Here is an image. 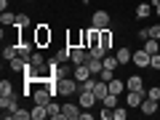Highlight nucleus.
<instances>
[{
  "label": "nucleus",
  "instance_id": "obj_1",
  "mask_svg": "<svg viewBox=\"0 0 160 120\" xmlns=\"http://www.w3.org/2000/svg\"><path fill=\"white\" fill-rule=\"evenodd\" d=\"M56 91L62 96H75V93H80V83L75 78H59L56 80Z\"/></svg>",
  "mask_w": 160,
  "mask_h": 120
},
{
  "label": "nucleus",
  "instance_id": "obj_2",
  "mask_svg": "<svg viewBox=\"0 0 160 120\" xmlns=\"http://www.w3.org/2000/svg\"><path fill=\"white\" fill-rule=\"evenodd\" d=\"M0 109H3V112H16V109H19V96H16V93L0 96Z\"/></svg>",
  "mask_w": 160,
  "mask_h": 120
},
{
  "label": "nucleus",
  "instance_id": "obj_3",
  "mask_svg": "<svg viewBox=\"0 0 160 120\" xmlns=\"http://www.w3.org/2000/svg\"><path fill=\"white\" fill-rule=\"evenodd\" d=\"M96 102H99V99H96V93H93V91H80V93H78V104H80L83 109H91Z\"/></svg>",
  "mask_w": 160,
  "mask_h": 120
},
{
  "label": "nucleus",
  "instance_id": "obj_4",
  "mask_svg": "<svg viewBox=\"0 0 160 120\" xmlns=\"http://www.w3.org/2000/svg\"><path fill=\"white\" fill-rule=\"evenodd\" d=\"M35 43H38V46H48V43H51V29H48V24H40V27L35 29Z\"/></svg>",
  "mask_w": 160,
  "mask_h": 120
},
{
  "label": "nucleus",
  "instance_id": "obj_5",
  "mask_svg": "<svg viewBox=\"0 0 160 120\" xmlns=\"http://www.w3.org/2000/svg\"><path fill=\"white\" fill-rule=\"evenodd\" d=\"M72 78L78 80V83H83V80H88V78H96V75L91 72V67H88V64H75V72H72Z\"/></svg>",
  "mask_w": 160,
  "mask_h": 120
},
{
  "label": "nucleus",
  "instance_id": "obj_6",
  "mask_svg": "<svg viewBox=\"0 0 160 120\" xmlns=\"http://www.w3.org/2000/svg\"><path fill=\"white\" fill-rule=\"evenodd\" d=\"M144 96H147V91H128V96H126V104H128L131 109H136V107H142Z\"/></svg>",
  "mask_w": 160,
  "mask_h": 120
},
{
  "label": "nucleus",
  "instance_id": "obj_7",
  "mask_svg": "<svg viewBox=\"0 0 160 120\" xmlns=\"http://www.w3.org/2000/svg\"><path fill=\"white\" fill-rule=\"evenodd\" d=\"M91 27H96V29L109 27V13H107V11H96V13L91 16Z\"/></svg>",
  "mask_w": 160,
  "mask_h": 120
},
{
  "label": "nucleus",
  "instance_id": "obj_8",
  "mask_svg": "<svg viewBox=\"0 0 160 120\" xmlns=\"http://www.w3.org/2000/svg\"><path fill=\"white\" fill-rule=\"evenodd\" d=\"M80 104H72V102H67V104H62V112H64V118L67 120H78L80 118Z\"/></svg>",
  "mask_w": 160,
  "mask_h": 120
},
{
  "label": "nucleus",
  "instance_id": "obj_9",
  "mask_svg": "<svg viewBox=\"0 0 160 120\" xmlns=\"http://www.w3.org/2000/svg\"><path fill=\"white\" fill-rule=\"evenodd\" d=\"M149 59H152V53H147L144 48L133 51V64H136V67H149Z\"/></svg>",
  "mask_w": 160,
  "mask_h": 120
},
{
  "label": "nucleus",
  "instance_id": "obj_10",
  "mask_svg": "<svg viewBox=\"0 0 160 120\" xmlns=\"http://www.w3.org/2000/svg\"><path fill=\"white\" fill-rule=\"evenodd\" d=\"M69 62H72V64H86V62H88V51H86L83 46H75V48H72V59H69Z\"/></svg>",
  "mask_w": 160,
  "mask_h": 120
},
{
  "label": "nucleus",
  "instance_id": "obj_11",
  "mask_svg": "<svg viewBox=\"0 0 160 120\" xmlns=\"http://www.w3.org/2000/svg\"><path fill=\"white\" fill-rule=\"evenodd\" d=\"M139 109H142L144 115H155V112H158V99L144 96V102H142V107H139Z\"/></svg>",
  "mask_w": 160,
  "mask_h": 120
},
{
  "label": "nucleus",
  "instance_id": "obj_12",
  "mask_svg": "<svg viewBox=\"0 0 160 120\" xmlns=\"http://www.w3.org/2000/svg\"><path fill=\"white\" fill-rule=\"evenodd\" d=\"M27 64H29V59L16 56V59H11V62H8V67H11L13 72H24V69H27Z\"/></svg>",
  "mask_w": 160,
  "mask_h": 120
},
{
  "label": "nucleus",
  "instance_id": "obj_13",
  "mask_svg": "<svg viewBox=\"0 0 160 120\" xmlns=\"http://www.w3.org/2000/svg\"><path fill=\"white\" fill-rule=\"evenodd\" d=\"M126 86H128V91H142V88H144L142 75H131V78L126 80Z\"/></svg>",
  "mask_w": 160,
  "mask_h": 120
},
{
  "label": "nucleus",
  "instance_id": "obj_14",
  "mask_svg": "<svg viewBox=\"0 0 160 120\" xmlns=\"http://www.w3.org/2000/svg\"><path fill=\"white\" fill-rule=\"evenodd\" d=\"M53 59H56L59 64H64V62H69V59H72V46H67V48H59V51L53 53Z\"/></svg>",
  "mask_w": 160,
  "mask_h": 120
},
{
  "label": "nucleus",
  "instance_id": "obj_15",
  "mask_svg": "<svg viewBox=\"0 0 160 120\" xmlns=\"http://www.w3.org/2000/svg\"><path fill=\"white\" fill-rule=\"evenodd\" d=\"M93 93H96V99L102 102V99L109 93V83H104V80H96V86H93Z\"/></svg>",
  "mask_w": 160,
  "mask_h": 120
},
{
  "label": "nucleus",
  "instance_id": "obj_16",
  "mask_svg": "<svg viewBox=\"0 0 160 120\" xmlns=\"http://www.w3.org/2000/svg\"><path fill=\"white\" fill-rule=\"evenodd\" d=\"M126 80H120V78H112V80H109V93H118V96H120V91H126Z\"/></svg>",
  "mask_w": 160,
  "mask_h": 120
},
{
  "label": "nucleus",
  "instance_id": "obj_17",
  "mask_svg": "<svg viewBox=\"0 0 160 120\" xmlns=\"http://www.w3.org/2000/svg\"><path fill=\"white\" fill-rule=\"evenodd\" d=\"M48 118V104H35L32 107V120H43Z\"/></svg>",
  "mask_w": 160,
  "mask_h": 120
},
{
  "label": "nucleus",
  "instance_id": "obj_18",
  "mask_svg": "<svg viewBox=\"0 0 160 120\" xmlns=\"http://www.w3.org/2000/svg\"><path fill=\"white\" fill-rule=\"evenodd\" d=\"M86 64H88V67H91V72L96 75V78H99V72H102V69H104V62H102V59H93L91 53H88V62H86Z\"/></svg>",
  "mask_w": 160,
  "mask_h": 120
},
{
  "label": "nucleus",
  "instance_id": "obj_19",
  "mask_svg": "<svg viewBox=\"0 0 160 120\" xmlns=\"http://www.w3.org/2000/svg\"><path fill=\"white\" fill-rule=\"evenodd\" d=\"M142 48H144L147 53H158V51H160V40H155V38H147Z\"/></svg>",
  "mask_w": 160,
  "mask_h": 120
},
{
  "label": "nucleus",
  "instance_id": "obj_20",
  "mask_svg": "<svg viewBox=\"0 0 160 120\" xmlns=\"http://www.w3.org/2000/svg\"><path fill=\"white\" fill-rule=\"evenodd\" d=\"M35 46H38V43H19V56L29 59V56H32V51H35Z\"/></svg>",
  "mask_w": 160,
  "mask_h": 120
},
{
  "label": "nucleus",
  "instance_id": "obj_21",
  "mask_svg": "<svg viewBox=\"0 0 160 120\" xmlns=\"http://www.w3.org/2000/svg\"><path fill=\"white\" fill-rule=\"evenodd\" d=\"M115 56H118L120 64H128V62L133 59V53H131V48H118V53H115Z\"/></svg>",
  "mask_w": 160,
  "mask_h": 120
},
{
  "label": "nucleus",
  "instance_id": "obj_22",
  "mask_svg": "<svg viewBox=\"0 0 160 120\" xmlns=\"http://www.w3.org/2000/svg\"><path fill=\"white\" fill-rule=\"evenodd\" d=\"M149 13H152V6L149 3H139L136 6V19H147Z\"/></svg>",
  "mask_w": 160,
  "mask_h": 120
},
{
  "label": "nucleus",
  "instance_id": "obj_23",
  "mask_svg": "<svg viewBox=\"0 0 160 120\" xmlns=\"http://www.w3.org/2000/svg\"><path fill=\"white\" fill-rule=\"evenodd\" d=\"M0 24H3V27H13V24H16V13L3 11V16H0Z\"/></svg>",
  "mask_w": 160,
  "mask_h": 120
},
{
  "label": "nucleus",
  "instance_id": "obj_24",
  "mask_svg": "<svg viewBox=\"0 0 160 120\" xmlns=\"http://www.w3.org/2000/svg\"><path fill=\"white\" fill-rule=\"evenodd\" d=\"M19 56V46H6L3 48V59L6 62H11V59H16Z\"/></svg>",
  "mask_w": 160,
  "mask_h": 120
},
{
  "label": "nucleus",
  "instance_id": "obj_25",
  "mask_svg": "<svg viewBox=\"0 0 160 120\" xmlns=\"http://www.w3.org/2000/svg\"><path fill=\"white\" fill-rule=\"evenodd\" d=\"M109 46H112V32H109V27H104L102 29V48L109 51Z\"/></svg>",
  "mask_w": 160,
  "mask_h": 120
},
{
  "label": "nucleus",
  "instance_id": "obj_26",
  "mask_svg": "<svg viewBox=\"0 0 160 120\" xmlns=\"http://www.w3.org/2000/svg\"><path fill=\"white\" fill-rule=\"evenodd\" d=\"M102 62H104V67H107V69H118V67H120L118 56H112V53H107V56H104Z\"/></svg>",
  "mask_w": 160,
  "mask_h": 120
},
{
  "label": "nucleus",
  "instance_id": "obj_27",
  "mask_svg": "<svg viewBox=\"0 0 160 120\" xmlns=\"http://www.w3.org/2000/svg\"><path fill=\"white\" fill-rule=\"evenodd\" d=\"M88 53H91L93 59H104L109 51H107V48H102V46H91V48H88Z\"/></svg>",
  "mask_w": 160,
  "mask_h": 120
},
{
  "label": "nucleus",
  "instance_id": "obj_28",
  "mask_svg": "<svg viewBox=\"0 0 160 120\" xmlns=\"http://www.w3.org/2000/svg\"><path fill=\"white\" fill-rule=\"evenodd\" d=\"M29 64H35V67H43V64H46L43 53H40V51H32V56H29Z\"/></svg>",
  "mask_w": 160,
  "mask_h": 120
},
{
  "label": "nucleus",
  "instance_id": "obj_29",
  "mask_svg": "<svg viewBox=\"0 0 160 120\" xmlns=\"http://www.w3.org/2000/svg\"><path fill=\"white\" fill-rule=\"evenodd\" d=\"M102 104H104V107H118V93H107V96H104L102 99Z\"/></svg>",
  "mask_w": 160,
  "mask_h": 120
},
{
  "label": "nucleus",
  "instance_id": "obj_30",
  "mask_svg": "<svg viewBox=\"0 0 160 120\" xmlns=\"http://www.w3.org/2000/svg\"><path fill=\"white\" fill-rule=\"evenodd\" d=\"M13 118H16V120H29V118H32V109H22V107H19L16 112H13Z\"/></svg>",
  "mask_w": 160,
  "mask_h": 120
},
{
  "label": "nucleus",
  "instance_id": "obj_31",
  "mask_svg": "<svg viewBox=\"0 0 160 120\" xmlns=\"http://www.w3.org/2000/svg\"><path fill=\"white\" fill-rule=\"evenodd\" d=\"M8 93H13V86H11V80H3L0 83V96H8Z\"/></svg>",
  "mask_w": 160,
  "mask_h": 120
},
{
  "label": "nucleus",
  "instance_id": "obj_32",
  "mask_svg": "<svg viewBox=\"0 0 160 120\" xmlns=\"http://www.w3.org/2000/svg\"><path fill=\"white\" fill-rule=\"evenodd\" d=\"M59 112H62V104H56L51 99V102H48V118H53V115H59Z\"/></svg>",
  "mask_w": 160,
  "mask_h": 120
},
{
  "label": "nucleus",
  "instance_id": "obj_33",
  "mask_svg": "<svg viewBox=\"0 0 160 120\" xmlns=\"http://www.w3.org/2000/svg\"><path fill=\"white\" fill-rule=\"evenodd\" d=\"M112 118H115V120H126V118H128L126 107H115V109H112Z\"/></svg>",
  "mask_w": 160,
  "mask_h": 120
},
{
  "label": "nucleus",
  "instance_id": "obj_34",
  "mask_svg": "<svg viewBox=\"0 0 160 120\" xmlns=\"http://www.w3.org/2000/svg\"><path fill=\"white\" fill-rule=\"evenodd\" d=\"M112 72H115V69H107V67H104V69H102V72H99V80H104V83H109V80H112V78H115V75H112Z\"/></svg>",
  "mask_w": 160,
  "mask_h": 120
},
{
  "label": "nucleus",
  "instance_id": "obj_35",
  "mask_svg": "<svg viewBox=\"0 0 160 120\" xmlns=\"http://www.w3.org/2000/svg\"><path fill=\"white\" fill-rule=\"evenodd\" d=\"M27 24H29V19L24 16V13H16V24H13V27H19V29H24V27H27Z\"/></svg>",
  "mask_w": 160,
  "mask_h": 120
},
{
  "label": "nucleus",
  "instance_id": "obj_36",
  "mask_svg": "<svg viewBox=\"0 0 160 120\" xmlns=\"http://www.w3.org/2000/svg\"><path fill=\"white\" fill-rule=\"evenodd\" d=\"M149 67H152V69H160V51L152 53V59H149Z\"/></svg>",
  "mask_w": 160,
  "mask_h": 120
},
{
  "label": "nucleus",
  "instance_id": "obj_37",
  "mask_svg": "<svg viewBox=\"0 0 160 120\" xmlns=\"http://www.w3.org/2000/svg\"><path fill=\"white\" fill-rule=\"evenodd\" d=\"M99 118L102 120H112V107H104L102 112H99Z\"/></svg>",
  "mask_w": 160,
  "mask_h": 120
},
{
  "label": "nucleus",
  "instance_id": "obj_38",
  "mask_svg": "<svg viewBox=\"0 0 160 120\" xmlns=\"http://www.w3.org/2000/svg\"><path fill=\"white\" fill-rule=\"evenodd\" d=\"M147 29H149V38L160 40V24H155V27H147Z\"/></svg>",
  "mask_w": 160,
  "mask_h": 120
},
{
  "label": "nucleus",
  "instance_id": "obj_39",
  "mask_svg": "<svg viewBox=\"0 0 160 120\" xmlns=\"http://www.w3.org/2000/svg\"><path fill=\"white\" fill-rule=\"evenodd\" d=\"M147 96H149V99H158V102H160V88H158V86H152V88L147 91Z\"/></svg>",
  "mask_w": 160,
  "mask_h": 120
},
{
  "label": "nucleus",
  "instance_id": "obj_40",
  "mask_svg": "<svg viewBox=\"0 0 160 120\" xmlns=\"http://www.w3.org/2000/svg\"><path fill=\"white\" fill-rule=\"evenodd\" d=\"M136 35H139V40H147V38H149V29H147V27H144V29H139V32H136Z\"/></svg>",
  "mask_w": 160,
  "mask_h": 120
},
{
  "label": "nucleus",
  "instance_id": "obj_41",
  "mask_svg": "<svg viewBox=\"0 0 160 120\" xmlns=\"http://www.w3.org/2000/svg\"><path fill=\"white\" fill-rule=\"evenodd\" d=\"M78 120H93V112H80Z\"/></svg>",
  "mask_w": 160,
  "mask_h": 120
},
{
  "label": "nucleus",
  "instance_id": "obj_42",
  "mask_svg": "<svg viewBox=\"0 0 160 120\" xmlns=\"http://www.w3.org/2000/svg\"><path fill=\"white\" fill-rule=\"evenodd\" d=\"M152 8H155V13L160 16V0H155V3H152Z\"/></svg>",
  "mask_w": 160,
  "mask_h": 120
},
{
  "label": "nucleus",
  "instance_id": "obj_43",
  "mask_svg": "<svg viewBox=\"0 0 160 120\" xmlns=\"http://www.w3.org/2000/svg\"><path fill=\"white\" fill-rule=\"evenodd\" d=\"M83 3H91V0H83Z\"/></svg>",
  "mask_w": 160,
  "mask_h": 120
},
{
  "label": "nucleus",
  "instance_id": "obj_44",
  "mask_svg": "<svg viewBox=\"0 0 160 120\" xmlns=\"http://www.w3.org/2000/svg\"><path fill=\"white\" fill-rule=\"evenodd\" d=\"M27 3H32V0H27Z\"/></svg>",
  "mask_w": 160,
  "mask_h": 120
}]
</instances>
